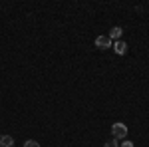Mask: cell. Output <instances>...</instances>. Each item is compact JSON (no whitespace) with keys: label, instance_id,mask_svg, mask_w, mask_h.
I'll use <instances>...</instances> for the list:
<instances>
[{"label":"cell","instance_id":"1","mask_svg":"<svg viewBox=\"0 0 149 147\" xmlns=\"http://www.w3.org/2000/svg\"><path fill=\"white\" fill-rule=\"evenodd\" d=\"M111 135H113V139H125L127 137V125L121 123V121L113 123L111 125Z\"/></svg>","mask_w":149,"mask_h":147},{"label":"cell","instance_id":"2","mask_svg":"<svg viewBox=\"0 0 149 147\" xmlns=\"http://www.w3.org/2000/svg\"><path fill=\"white\" fill-rule=\"evenodd\" d=\"M95 46L102 48V50L111 48V40H109V36H97V38H95Z\"/></svg>","mask_w":149,"mask_h":147},{"label":"cell","instance_id":"3","mask_svg":"<svg viewBox=\"0 0 149 147\" xmlns=\"http://www.w3.org/2000/svg\"><path fill=\"white\" fill-rule=\"evenodd\" d=\"M113 50L117 52V54H119V56H123V54L127 52V44L119 40V42H115V44H113Z\"/></svg>","mask_w":149,"mask_h":147},{"label":"cell","instance_id":"4","mask_svg":"<svg viewBox=\"0 0 149 147\" xmlns=\"http://www.w3.org/2000/svg\"><path fill=\"white\" fill-rule=\"evenodd\" d=\"M14 139L10 135H0V147H12Z\"/></svg>","mask_w":149,"mask_h":147},{"label":"cell","instance_id":"5","mask_svg":"<svg viewBox=\"0 0 149 147\" xmlns=\"http://www.w3.org/2000/svg\"><path fill=\"white\" fill-rule=\"evenodd\" d=\"M121 34H123V30H121L119 26H113V28H111V32H109V40H117Z\"/></svg>","mask_w":149,"mask_h":147},{"label":"cell","instance_id":"6","mask_svg":"<svg viewBox=\"0 0 149 147\" xmlns=\"http://www.w3.org/2000/svg\"><path fill=\"white\" fill-rule=\"evenodd\" d=\"M103 147H119V143H117V139H109L103 143Z\"/></svg>","mask_w":149,"mask_h":147},{"label":"cell","instance_id":"7","mask_svg":"<svg viewBox=\"0 0 149 147\" xmlns=\"http://www.w3.org/2000/svg\"><path fill=\"white\" fill-rule=\"evenodd\" d=\"M24 147H40V143H38V141H34V139H28V141L24 143Z\"/></svg>","mask_w":149,"mask_h":147},{"label":"cell","instance_id":"8","mask_svg":"<svg viewBox=\"0 0 149 147\" xmlns=\"http://www.w3.org/2000/svg\"><path fill=\"white\" fill-rule=\"evenodd\" d=\"M119 147H133V143L129 139H123V143H119Z\"/></svg>","mask_w":149,"mask_h":147}]
</instances>
